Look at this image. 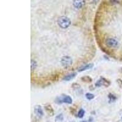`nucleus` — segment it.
<instances>
[{"instance_id":"2eb2a0df","label":"nucleus","mask_w":122,"mask_h":122,"mask_svg":"<svg viewBox=\"0 0 122 122\" xmlns=\"http://www.w3.org/2000/svg\"><path fill=\"white\" fill-rule=\"evenodd\" d=\"M63 119H64V117H63V115L62 113L59 114V115H57L56 117V121H62Z\"/></svg>"},{"instance_id":"7ed1b4c3","label":"nucleus","mask_w":122,"mask_h":122,"mask_svg":"<svg viewBox=\"0 0 122 122\" xmlns=\"http://www.w3.org/2000/svg\"><path fill=\"white\" fill-rule=\"evenodd\" d=\"M72 62H73V61H72L71 57L69 56H64L62 58V59H61V64L63 65V67H64L65 68L70 67L71 65Z\"/></svg>"},{"instance_id":"9d476101","label":"nucleus","mask_w":122,"mask_h":122,"mask_svg":"<svg viewBox=\"0 0 122 122\" xmlns=\"http://www.w3.org/2000/svg\"><path fill=\"white\" fill-rule=\"evenodd\" d=\"M108 98H109V103H113V102H114L117 100L116 96L112 94V93H109L108 95Z\"/></svg>"},{"instance_id":"dca6fc26","label":"nucleus","mask_w":122,"mask_h":122,"mask_svg":"<svg viewBox=\"0 0 122 122\" xmlns=\"http://www.w3.org/2000/svg\"><path fill=\"white\" fill-rule=\"evenodd\" d=\"M87 122V121H82V122Z\"/></svg>"},{"instance_id":"f8f14e48","label":"nucleus","mask_w":122,"mask_h":122,"mask_svg":"<svg viewBox=\"0 0 122 122\" xmlns=\"http://www.w3.org/2000/svg\"><path fill=\"white\" fill-rule=\"evenodd\" d=\"M85 114V110L83 109H81L79 110L78 113V117L80 118H83V117L84 116Z\"/></svg>"},{"instance_id":"1a4fd4ad","label":"nucleus","mask_w":122,"mask_h":122,"mask_svg":"<svg viewBox=\"0 0 122 122\" xmlns=\"http://www.w3.org/2000/svg\"><path fill=\"white\" fill-rule=\"evenodd\" d=\"M76 73H70V74L66 75L63 78V79H64V81H70V80L74 78L76 76Z\"/></svg>"},{"instance_id":"39448f33","label":"nucleus","mask_w":122,"mask_h":122,"mask_svg":"<svg viewBox=\"0 0 122 122\" xmlns=\"http://www.w3.org/2000/svg\"><path fill=\"white\" fill-rule=\"evenodd\" d=\"M34 113L38 117L41 118L44 116V112H43L42 108L40 105H37L34 108Z\"/></svg>"},{"instance_id":"0eeeda50","label":"nucleus","mask_w":122,"mask_h":122,"mask_svg":"<svg viewBox=\"0 0 122 122\" xmlns=\"http://www.w3.org/2000/svg\"><path fill=\"white\" fill-rule=\"evenodd\" d=\"M45 110H46V111H47V113H48L50 116H52V115H54V109L52 108V106H51L50 104H46V105H45Z\"/></svg>"},{"instance_id":"423d86ee","label":"nucleus","mask_w":122,"mask_h":122,"mask_svg":"<svg viewBox=\"0 0 122 122\" xmlns=\"http://www.w3.org/2000/svg\"><path fill=\"white\" fill-rule=\"evenodd\" d=\"M85 4H86L85 0H74L73 1V6L77 9H80L84 7Z\"/></svg>"},{"instance_id":"ddd939ff","label":"nucleus","mask_w":122,"mask_h":122,"mask_svg":"<svg viewBox=\"0 0 122 122\" xmlns=\"http://www.w3.org/2000/svg\"><path fill=\"white\" fill-rule=\"evenodd\" d=\"M86 97L87 100H92V99L94 98V95L90 93H87L86 94Z\"/></svg>"},{"instance_id":"4468645a","label":"nucleus","mask_w":122,"mask_h":122,"mask_svg":"<svg viewBox=\"0 0 122 122\" xmlns=\"http://www.w3.org/2000/svg\"><path fill=\"white\" fill-rule=\"evenodd\" d=\"M37 66V63L35 61H33L32 60L31 61V70H34L35 68Z\"/></svg>"},{"instance_id":"6e6552de","label":"nucleus","mask_w":122,"mask_h":122,"mask_svg":"<svg viewBox=\"0 0 122 122\" xmlns=\"http://www.w3.org/2000/svg\"><path fill=\"white\" fill-rule=\"evenodd\" d=\"M93 67V64H87V65H83L80 68H78V71H85L86 70H88V69H90L92 67Z\"/></svg>"},{"instance_id":"f3484780","label":"nucleus","mask_w":122,"mask_h":122,"mask_svg":"<svg viewBox=\"0 0 122 122\" xmlns=\"http://www.w3.org/2000/svg\"></svg>"},{"instance_id":"9b49d317","label":"nucleus","mask_w":122,"mask_h":122,"mask_svg":"<svg viewBox=\"0 0 122 122\" xmlns=\"http://www.w3.org/2000/svg\"><path fill=\"white\" fill-rule=\"evenodd\" d=\"M81 80L83 81L86 82V83H91L92 81V79L90 76H86L82 77Z\"/></svg>"},{"instance_id":"f257e3e1","label":"nucleus","mask_w":122,"mask_h":122,"mask_svg":"<svg viewBox=\"0 0 122 122\" xmlns=\"http://www.w3.org/2000/svg\"><path fill=\"white\" fill-rule=\"evenodd\" d=\"M58 25L61 28L66 29L71 25V21L67 17H61L58 20Z\"/></svg>"},{"instance_id":"20e7f679","label":"nucleus","mask_w":122,"mask_h":122,"mask_svg":"<svg viewBox=\"0 0 122 122\" xmlns=\"http://www.w3.org/2000/svg\"><path fill=\"white\" fill-rule=\"evenodd\" d=\"M106 45H108L109 47H112V48H116L118 45V42L117 40L113 38H109L106 40Z\"/></svg>"},{"instance_id":"f03ea898","label":"nucleus","mask_w":122,"mask_h":122,"mask_svg":"<svg viewBox=\"0 0 122 122\" xmlns=\"http://www.w3.org/2000/svg\"><path fill=\"white\" fill-rule=\"evenodd\" d=\"M56 102L58 104H61L62 103L67 104H71L72 103V99H71V98L70 96L64 95L62 96L57 98L56 100Z\"/></svg>"}]
</instances>
